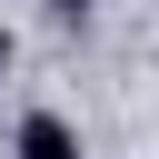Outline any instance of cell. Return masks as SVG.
<instances>
[{"instance_id":"obj_1","label":"cell","mask_w":159,"mask_h":159,"mask_svg":"<svg viewBox=\"0 0 159 159\" xmlns=\"http://www.w3.org/2000/svg\"><path fill=\"white\" fill-rule=\"evenodd\" d=\"M10 159H89V149H80V129H70L60 109H30L20 139H10Z\"/></svg>"},{"instance_id":"obj_2","label":"cell","mask_w":159,"mask_h":159,"mask_svg":"<svg viewBox=\"0 0 159 159\" xmlns=\"http://www.w3.org/2000/svg\"><path fill=\"white\" fill-rule=\"evenodd\" d=\"M50 20H60V30H70V20H89V0H50Z\"/></svg>"},{"instance_id":"obj_3","label":"cell","mask_w":159,"mask_h":159,"mask_svg":"<svg viewBox=\"0 0 159 159\" xmlns=\"http://www.w3.org/2000/svg\"><path fill=\"white\" fill-rule=\"evenodd\" d=\"M0 70H10V40H0Z\"/></svg>"}]
</instances>
